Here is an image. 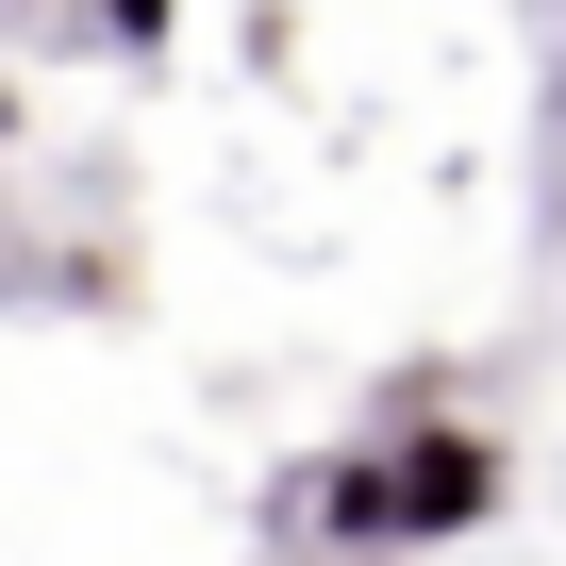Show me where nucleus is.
Wrapping results in <instances>:
<instances>
[{
  "instance_id": "obj_2",
  "label": "nucleus",
  "mask_w": 566,
  "mask_h": 566,
  "mask_svg": "<svg viewBox=\"0 0 566 566\" xmlns=\"http://www.w3.org/2000/svg\"><path fill=\"white\" fill-rule=\"evenodd\" d=\"M283 533H317V549H400V483H384V433L367 450H317V467H283L266 483Z\"/></svg>"
},
{
  "instance_id": "obj_1",
  "label": "nucleus",
  "mask_w": 566,
  "mask_h": 566,
  "mask_svg": "<svg viewBox=\"0 0 566 566\" xmlns=\"http://www.w3.org/2000/svg\"><path fill=\"white\" fill-rule=\"evenodd\" d=\"M384 483H400V549H467V533H500V433H467V417L384 433Z\"/></svg>"
}]
</instances>
